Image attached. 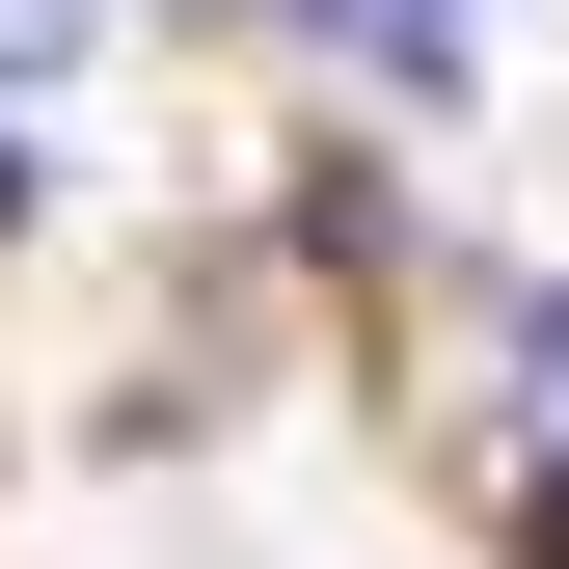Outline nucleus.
I'll use <instances>...</instances> for the list:
<instances>
[{"label":"nucleus","instance_id":"obj_1","mask_svg":"<svg viewBox=\"0 0 569 569\" xmlns=\"http://www.w3.org/2000/svg\"><path fill=\"white\" fill-rule=\"evenodd\" d=\"M299 28H326L380 109H461V82H488V28H461V0H299Z\"/></svg>","mask_w":569,"mask_h":569},{"label":"nucleus","instance_id":"obj_2","mask_svg":"<svg viewBox=\"0 0 569 569\" xmlns=\"http://www.w3.org/2000/svg\"><path fill=\"white\" fill-rule=\"evenodd\" d=\"M516 461H569V299H516Z\"/></svg>","mask_w":569,"mask_h":569},{"label":"nucleus","instance_id":"obj_3","mask_svg":"<svg viewBox=\"0 0 569 569\" xmlns=\"http://www.w3.org/2000/svg\"><path fill=\"white\" fill-rule=\"evenodd\" d=\"M82 28H109V0H0V109H28V82H82Z\"/></svg>","mask_w":569,"mask_h":569},{"label":"nucleus","instance_id":"obj_4","mask_svg":"<svg viewBox=\"0 0 569 569\" xmlns=\"http://www.w3.org/2000/svg\"><path fill=\"white\" fill-rule=\"evenodd\" d=\"M516 569H569V461H516Z\"/></svg>","mask_w":569,"mask_h":569},{"label":"nucleus","instance_id":"obj_5","mask_svg":"<svg viewBox=\"0 0 569 569\" xmlns=\"http://www.w3.org/2000/svg\"><path fill=\"white\" fill-rule=\"evenodd\" d=\"M28 218H54V163H28V109H0V244H28Z\"/></svg>","mask_w":569,"mask_h":569}]
</instances>
